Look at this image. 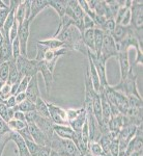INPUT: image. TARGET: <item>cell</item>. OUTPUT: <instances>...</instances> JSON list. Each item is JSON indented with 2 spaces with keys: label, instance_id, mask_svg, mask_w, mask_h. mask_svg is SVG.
Returning a JSON list of instances; mask_svg holds the SVG:
<instances>
[{
  "label": "cell",
  "instance_id": "obj_1",
  "mask_svg": "<svg viewBox=\"0 0 143 156\" xmlns=\"http://www.w3.org/2000/svg\"><path fill=\"white\" fill-rule=\"evenodd\" d=\"M50 148L58 153L60 156H81L72 140H63L58 137L56 134H54L51 138Z\"/></svg>",
  "mask_w": 143,
  "mask_h": 156
},
{
  "label": "cell",
  "instance_id": "obj_2",
  "mask_svg": "<svg viewBox=\"0 0 143 156\" xmlns=\"http://www.w3.org/2000/svg\"><path fill=\"white\" fill-rule=\"evenodd\" d=\"M112 89L117 92L122 93L125 96H135L141 98L137 87V75L133 73V67L130 70L129 74L124 79L120 80V82L117 85L112 87Z\"/></svg>",
  "mask_w": 143,
  "mask_h": 156
},
{
  "label": "cell",
  "instance_id": "obj_3",
  "mask_svg": "<svg viewBox=\"0 0 143 156\" xmlns=\"http://www.w3.org/2000/svg\"><path fill=\"white\" fill-rule=\"evenodd\" d=\"M143 2L142 1H132V5L130 7L131 11V24L130 27L134 31V34L142 39V26H143Z\"/></svg>",
  "mask_w": 143,
  "mask_h": 156
},
{
  "label": "cell",
  "instance_id": "obj_4",
  "mask_svg": "<svg viewBox=\"0 0 143 156\" xmlns=\"http://www.w3.org/2000/svg\"><path fill=\"white\" fill-rule=\"evenodd\" d=\"M17 67L19 72L22 74V76L32 77L34 75L39 74V62L36 59H30L28 57H25L23 55L20 56L16 60Z\"/></svg>",
  "mask_w": 143,
  "mask_h": 156
},
{
  "label": "cell",
  "instance_id": "obj_5",
  "mask_svg": "<svg viewBox=\"0 0 143 156\" xmlns=\"http://www.w3.org/2000/svg\"><path fill=\"white\" fill-rule=\"evenodd\" d=\"M47 106L48 109H49L50 119L55 125H70L66 119V109L51 102H47Z\"/></svg>",
  "mask_w": 143,
  "mask_h": 156
},
{
  "label": "cell",
  "instance_id": "obj_6",
  "mask_svg": "<svg viewBox=\"0 0 143 156\" xmlns=\"http://www.w3.org/2000/svg\"><path fill=\"white\" fill-rule=\"evenodd\" d=\"M117 49H116V43L113 40L110 34H105L104 37V41H103V45H102V50H101V56L104 59L108 60L110 57L115 56L117 57Z\"/></svg>",
  "mask_w": 143,
  "mask_h": 156
},
{
  "label": "cell",
  "instance_id": "obj_7",
  "mask_svg": "<svg viewBox=\"0 0 143 156\" xmlns=\"http://www.w3.org/2000/svg\"><path fill=\"white\" fill-rule=\"evenodd\" d=\"M30 22L27 20L25 21L22 26L19 27L18 32V40L20 43V49H21V55L25 57L27 56V44H28V39L30 36Z\"/></svg>",
  "mask_w": 143,
  "mask_h": 156
},
{
  "label": "cell",
  "instance_id": "obj_8",
  "mask_svg": "<svg viewBox=\"0 0 143 156\" xmlns=\"http://www.w3.org/2000/svg\"><path fill=\"white\" fill-rule=\"evenodd\" d=\"M27 127H28V130L30 132V135H31L33 142L37 145L41 146H46V147H50V144H51V140H49L46 134L39 129V127L36 125V123H28L27 124Z\"/></svg>",
  "mask_w": 143,
  "mask_h": 156
},
{
  "label": "cell",
  "instance_id": "obj_9",
  "mask_svg": "<svg viewBox=\"0 0 143 156\" xmlns=\"http://www.w3.org/2000/svg\"><path fill=\"white\" fill-rule=\"evenodd\" d=\"M30 4H31L30 0H26V1L21 0V3H20V5L18 6V9H16L15 17H16V21L18 22V24H19V27L22 26L25 21H27V20L29 21Z\"/></svg>",
  "mask_w": 143,
  "mask_h": 156
},
{
  "label": "cell",
  "instance_id": "obj_10",
  "mask_svg": "<svg viewBox=\"0 0 143 156\" xmlns=\"http://www.w3.org/2000/svg\"><path fill=\"white\" fill-rule=\"evenodd\" d=\"M39 73H41L43 79L45 82V87H46V94L48 97H50V90H51V84L53 82V72L48 68L46 62H39Z\"/></svg>",
  "mask_w": 143,
  "mask_h": 156
},
{
  "label": "cell",
  "instance_id": "obj_11",
  "mask_svg": "<svg viewBox=\"0 0 143 156\" xmlns=\"http://www.w3.org/2000/svg\"><path fill=\"white\" fill-rule=\"evenodd\" d=\"M26 97L27 99L30 100L31 102L36 103V101L41 97V92H39V79H37V75H34L30 78V81L28 84V87L26 90Z\"/></svg>",
  "mask_w": 143,
  "mask_h": 156
},
{
  "label": "cell",
  "instance_id": "obj_12",
  "mask_svg": "<svg viewBox=\"0 0 143 156\" xmlns=\"http://www.w3.org/2000/svg\"><path fill=\"white\" fill-rule=\"evenodd\" d=\"M34 123H36V126L39 127L45 134H46V136L51 140V138L53 137V135L55 134L54 133V123L50 119H46V118L39 117V115L37 117V119Z\"/></svg>",
  "mask_w": 143,
  "mask_h": 156
},
{
  "label": "cell",
  "instance_id": "obj_13",
  "mask_svg": "<svg viewBox=\"0 0 143 156\" xmlns=\"http://www.w3.org/2000/svg\"><path fill=\"white\" fill-rule=\"evenodd\" d=\"M117 59L119 62L120 68V80L124 79L127 75L129 74L130 70H131L132 66L130 65L129 59V51H120L117 54Z\"/></svg>",
  "mask_w": 143,
  "mask_h": 156
},
{
  "label": "cell",
  "instance_id": "obj_14",
  "mask_svg": "<svg viewBox=\"0 0 143 156\" xmlns=\"http://www.w3.org/2000/svg\"><path fill=\"white\" fill-rule=\"evenodd\" d=\"M30 156H50L51 148L37 145L32 140H25Z\"/></svg>",
  "mask_w": 143,
  "mask_h": 156
},
{
  "label": "cell",
  "instance_id": "obj_15",
  "mask_svg": "<svg viewBox=\"0 0 143 156\" xmlns=\"http://www.w3.org/2000/svg\"><path fill=\"white\" fill-rule=\"evenodd\" d=\"M49 7V1L48 0H33L30 4V17L29 22L31 23L34 19L37 17V15L45 9Z\"/></svg>",
  "mask_w": 143,
  "mask_h": 156
},
{
  "label": "cell",
  "instance_id": "obj_16",
  "mask_svg": "<svg viewBox=\"0 0 143 156\" xmlns=\"http://www.w3.org/2000/svg\"><path fill=\"white\" fill-rule=\"evenodd\" d=\"M88 57V67H87V72H88V75H89V78H90V81H91V84H92V87L95 92L99 93L100 90H101V83H100V78H99V75H97V71L95 69L94 62H92L91 58H90L89 55H87Z\"/></svg>",
  "mask_w": 143,
  "mask_h": 156
},
{
  "label": "cell",
  "instance_id": "obj_17",
  "mask_svg": "<svg viewBox=\"0 0 143 156\" xmlns=\"http://www.w3.org/2000/svg\"><path fill=\"white\" fill-rule=\"evenodd\" d=\"M9 79H7V83L11 85L20 82L21 79L23 78L22 74L19 72L18 67H17V62L14 58L9 59Z\"/></svg>",
  "mask_w": 143,
  "mask_h": 156
},
{
  "label": "cell",
  "instance_id": "obj_18",
  "mask_svg": "<svg viewBox=\"0 0 143 156\" xmlns=\"http://www.w3.org/2000/svg\"><path fill=\"white\" fill-rule=\"evenodd\" d=\"M54 133L60 138L63 140H73L75 131L70 125H55L54 124Z\"/></svg>",
  "mask_w": 143,
  "mask_h": 156
},
{
  "label": "cell",
  "instance_id": "obj_19",
  "mask_svg": "<svg viewBox=\"0 0 143 156\" xmlns=\"http://www.w3.org/2000/svg\"><path fill=\"white\" fill-rule=\"evenodd\" d=\"M131 31H132V28L130 26L124 27L120 24H116L114 30L112 31V34H110V36L113 37L115 43H118L120 41H122L124 37H127L128 36H129Z\"/></svg>",
  "mask_w": 143,
  "mask_h": 156
},
{
  "label": "cell",
  "instance_id": "obj_20",
  "mask_svg": "<svg viewBox=\"0 0 143 156\" xmlns=\"http://www.w3.org/2000/svg\"><path fill=\"white\" fill-rule=\"evenodd\" d=\"M49 7H52L58 14L59 19L66 15L67 7V0H50Z\"/></svg>",
  "mask_w": 143,
  "mask_h": 156
},
{
  "label": "cell",
  "instance_id": "obj_21",
  "mask_svg": "<svg viewBox=\"0 0 143 156\" xmlns=\"http://www.w3.org/2000/svg\"><path fill=\"white\" fill-rule=\"evenodd\" d=\"M82 41L85 44V46L88 48V50L91 53L95 54L94 50V28L92 29H86L82 36Z\"/></svg>",
  "mask_w": 143,
  "mask_h": 156
},
{
  "label": "cell",
  "instance_id": "obj_22",
  "mask_svg": "<svg viewBox=\"0 0 143 156\" xmlns=\"http://www.w3.org/2000/svg\"><path fill=\"white\" fill-rule=\"evenodd\" d=\"M37 44L41 45V46L46 47L47 49H50V50H57L59 48L64 47V43L59 41L58 39H55V37L39 40V41H37Z\"/></svg>",
  "mask_w": 143,
  "mask_h": 156
},
{
  "label": "cell",
  "instance_id": "obj_23",
  "mask_svg": "<svg viewBox=\"0 0 143 156\" xmlns=\"http://www.w3.org/2000/svg\"><path fill=\"white\" fill-rule=\"evenodd\" d=\"M85 122H86V110L82 112L76 119L71 121L69 124H70V126L73 128V130H74L75 132H81Z\"/></svg>",
  "mask_w": 143,
  "mask_h": 156
},
{
  "label": "cell",
  "instance_id": "obj_24",
  "mask_svg": "<svg viewBox=\"0 0 143 156\" xmlns=\"http://www.w3.org/2000/svg\"><path fill=\"white\" fill-rule=\"evenodd\" d=\"M34 104H36V112H37V115H39V117L50 119V114H49V109H48V106H47V102L45 101L42 97H39Z\"/></svg>",
  "mask_w": 143,
  "mask_h": 156
},
{
  "label": "cell",
  "instance_id": "obj_25",
  "mask_svg": "<svg viewBox=\"0 0 143 156\" xmlns=\"http://www.w3.org/2000/svg\"><path fill=\"white\" fill-rule=\"evenodd\" d=\"M104 37H105V32L103 31V30L99 28H94V50H95V54L97 55L101 54Z\"/></svg>",
  "mask_w": 143,
  "mask_h": 156
},
{
  "label": "cell",
  "instance_id": "obj_26",
  "mask_svg": "<svg viewBox=\"0 0 143 156\" xmlns=\"http://www.w3.org/2000/svg\"><path fill=\"white\" fill-rule=\"evenodd\" d=\"M17 109L22 112H24V114H26V112L36 110V104H34L33 102L30 101V100L26 99V100H24L23 102H21L20 104L17 105Z\"/></svg>",
  "mask_w": 143,
  "mask_h": 156
},
{
  "label": "cell",
  "instance_id": "obj_27",
  "mask_svg": "<svg viewBox=\"0 0 143 156\" xmlns=\"http://www.w3.org/2000/svg\"><path fill=\"white\" fill-rule=\"evenodd\" d=\"M7 124H9V128H11L12 131L17 132V131H19V130L23 129V128L27 127V124H28V123L23 122V121H18V120L12 119L11 121H9Z\"/></svg>",
  "mask_w": 143,
  "mask_h": 156
},
{
  "label": "cell",
  "instance_id": "obj_28",
  "mask_svg": "<svg viewBox=\"0 0 143 156\" xmlns=\"http://www.w3.org/2000/svg\"><path fill=\"white\" fill-rule=\"evenodd\" d=\"M88 149H89V152L94 156H97V155H101V154H104L105 153L99 142H90L89 146H88Z\"/></svg>",
  "mask_w": 143,
  "mask_h": 156
},
{
  "label": "cell",
  "instance_id": "obj_29",
  "mask_svg": "<svg viewBox=\"0 0 143 156\" xmlns=\"http://www.w3.org/2000/svg\"><path fill=\"white\" fill-rule=\"evenodd\" d=\"M66 119H67V122H71L74 119H76V118L81 114L82 112H84L85 110V107L82 106L80 108H76V109H74V108H70V109H66Z\"/></svg>",
  "mask_w": 143,
  "mask_h": 156
},
{
  "label": "cell",
  "instance_id": "obj_30",
  "mask_svg": "<svg viewBox=\"0 0 143 156\" xmlns=\"http://www.w3.org/2000/svg\"><path fill=\"white\" fill-rule=\"evenodd\" d=\"M129 107L131 108H142V98L135 96H127Z\"/></svg>",
  "mask_w": 143,
  "mask_h": 156
},
{
  "label": "cell",
  "instance_id": "obj_31",
  "mask_svg": "<svg viewBox=\"0 0 143 156\" xmlns=\"http://www.w3.org/2000/svg\"><path fill=\"white\" fill-rule=\"evenodd\" d=\"M9 62H2L0 66V80L4 82H7L9 79Z\"/></svg>",
  "mask_w": 143,
  "mask_h": 156
},
{
  "label": "cell",
  "instance_id": "obj_32",
  "mask_svg": "<svg viewBox=\"0 0 143 156\" xmlns=\"http://www.w3.org/2000/svg\"><path fill=\"white\" fill-rule=\"evenodd\" d=\"M115 26H116V23H115L114 19H107V21L105 22L104 26L102 27L101 30H103L106 34H111L115 28Z\"/></svg>",
  "mask_w": 143,
  "mask_h": 156
},
{
  "label": "cell",
  "instance_id": "obj_33",
  "mask_svg": "<svg viewBox=\"0 0 143 156\" xmlns=\"http://www.w3.org/2000/svg\"><path fill=\"white\" fill-rule=\"evenodd\" d=\"M12 58L17 60V58L21 55V49H20V43L18 37H16L12 43Z\"/></svg>",
  "mask_w": 143,
  "mask_h": 156
},
{
  "label": "cell",
  "instance_id": "obj_34",
  "mask_svg": "<svg viewBox=\"0 0 143 156\" xmlns=\"http://www.w3.org/2000/svg\"><path fill=\"white\" fill-rule=\"evenodd\" d=\"M30 78L31 77H28V76H24L22 78L21 81H20V83H19V87H18V90H17L16 94L26 92L27 87H28V84H29V81H30Z\"/></svg>",
  "mask_w": 143,
  "mask_h": 156
},
{
  "label": "cell",
  "instance_id": "obj_35",
  "mask_svg": "<svg viewBox=\"0 0 143 156\" xmlns=\"http://www.w3.org/2000/svg\"><path fill=\"white\" fill-rule=\"evenodd\" d=\"M11 96H12V85L6 82V83L2 87V89L0 90V97L3 100H5Z\"/></svg>",
  "mask_w": 143,
  "mask_h": 156
},
{
  "label": "cell",
  "instance_id": "obj_36",
  "mask_svg": "<svg viewBox=\"0 0 143 156\" xmlns=\"http://www.w3.org/2000/svg\"><path fill=\"white\" fill-rule=\"evenodd\" d=\"M18 32H19V24L17 21L14 22V24H12V26L11 27V29H9V42L12 43L16 37H18Z\"/></svg>",
  "mask_w": 143,
  "mask_h": 156
},
{
  "label": "cell",
  "instance_id": "obj_37",
  "mask_svg": "<svg viewBox=\"0 0 143 156\" xmlns=\"http://www.w3.org/2000/svg\"><path fill=\"white\" fill-rule=\"evenodd\" d=\"M9 132H12V130L9 126V124H7V122H5L3 119L0 118V136H2V135H4V134H7V133H9Z\"/></svg>",
  "mask_w": 143,
  "mask_h": 156
},
{
  "label": "cell",
  "instance_id": "obj_38",
  "mask_svg": "<svg viewBox=\"0 0 143 156\" xmlns=\"http://www.w3.org/2000/svg\"><path fill=\"white\" fill-rule=\"evenodd\" d=\"M7 110L9 108L5 105V103L3 102H0V118L3 119L5 122H9V115H7Z\"/></svg>",
  "mask_w": 143,
  "mask_h": 156
},
{
  "label": "cell",
  "instance_id": "obj_39",
  "mask_svg": "<svg viewBox=\"0 0 143 156\" xmlns=\"http://www.w3.org/2000/svg\"><path fill=\"white\" fill-rule=\"evenodd\" d=\"M83 25H84V29L85 30L95 28L94 20L90 18L89 16H87V15H84V17H83Z\"/></svg>",
  "mask_w": 143,
  "mask_h": 156
},
{
  "label": "cell",
  "instance_id": "obj_40",
  "mask_svg": "<svg viewBox=\"0 0 143 156\" xmlns=\"http://www.w3.org/2000/svg\"><path fill=\"white\" fill-rule=\"evenodd\" d=\"M47 48L44 46H41V45L37 44V52H36V57L34 59L37 60V62H43L44 60V56L45 53H46Z\"/></svg>",
  "mask_w": 143,
  "mask_h": 156
},
{
  "label": "cell",
  "instance_id": "obj_41",
  "mask_svg": "<svg viewBox=\"0 0 143 156\" xmlns=\"http://www.w3.org/2000/svg\"><path fill=\"white\" fill-rule=\"evenodd\" d=\"M119 24L122 25V26H124V27L130 26V24H131V11H130V9L125 12L124 16L122 17V19H121V21H120Z\"/></svg>",
  "mask_w": 143,
  "mask_h": 156
},
{
  "label": "cell",
  "instance_id": "obj_42",
  "mask_svg": "<svg viewBox=\"0 0 143 156\" xmlns=\"http://www.w3.org/2000/svg\"><path fill=\"white\" fill-rule=\"evenodd\" d=\"M37 117H39V115H37V112L36 110L26 112V114H25V121H26L27 123H34L36 121Z\"/></svg>",
  "mask_w": 143,
  "mask_h": 156
},
{
  "label": "cell",
  "instance_id": "obj_43",
  "mask_svg": "<svg viewBox=\"0 0 143 156\" xmlns=\"http://www.w3.org/2000/svg\"><path fill=\"white\" fill-rule=\"evenodd\" d=\"M17 132H18L19 134L21 135V136L23 137L25 140H32V142H33V140H32L31 135H30V132H29V130H28V127H25V128H23V129L19 130V131H17Z\"/></svg>",
  "mask_w": 143,
  "mask_h": 156
},
{
  "label": "cell",
  "instance_id": "obj_44",
  "mask_svg": "<svg viewBox=\"0 0 143 156\" xmlns=\"http://www.w3.org/2000/svg\"><path fill=\"white\" fill-rule=\"evenodd\" d=\"M9 14V9H0V29H2L4 25V22Z\"/></svg>",
  "mask_w": 143,
  "mask_h": 156
},
{
  "label": "cell",
  "instance_id": "obj_45",
  "mask_svg": "<svg viewBox=\"0 0 143 156\" xmlns=\"http://www.w3.org/2000/svg\"><path fill=\"white\" fill-rule=\"evenodd\" d=\"M4 103H5V105L7 106V108H12V107H16L17 105V101H16V98L15 96H11L9 97L7 99L4 100Z\"/></svg>",
  "mask_w": 143,
  "mask_h": 156
},
{
  "label": "cell",
  "instance_id": "obj_46",
  "mask_svg": "<svg viewBox=\"0 0 143 156\" xmlns=\"http://www.w3.org/2000/svg\"><path fill=\"white\" fill-rule=\"evenodd\" d=\"M143 62V53L142 50H137L136 51V59L134 62V65H141Z\"/></svg>",
  "mask_w": 143,
  "mask_h": 156
},
{
  "label": "cell",
  "instance_id": "obj_47",
  "mask_svg": "<svg viewBox=\"0 0 143 156\" xmlns=\"http://www.w3.org/2000/svg\"><path fill=\"white\" fill-rule=\"evenodd\" d=\"M15 98H16L17 104H20L21 102H23L24 100H26V99H27L26 93H18V94L15 95Z\"/></svg>",
  "mask_w": 143,
  "mask_h": 156
},
{
  "label": "cell",
  "instance_id": "obj_48",
  "mask_svg": "<svg viewBox=\"0 0 143 156\" xmlns=\"http://www.w3.org/2000/svg\"><path fill=\"white\" fill-rule=\"evenodd\" d=\"M15 120H18V121H23V122H26L25 121V114L22 112H20V110H17L16 112H15V117H14Z\"/></svg>",
  "mask_w": 143,
  "mask_h": 156
},
{
  "label": "cell",
  "instance_id": "obj_49",
  "mask_svg": "<svg viewBox=\"0 0 143 156\" xmlns=\"http://www.w3.org/2000/svg\"><path fill=\"white\" fill-rule=\"evenodd\" d=\"M0 9H9V1L0 0Z\"/></svg>",
  "mask_w": 143,
  "mask_h": 156
},
{
  "label": "cell",
  "instance_id": "obj_50",
  "mask_svg": "<svg viewBox=\"0 0 143 156\" xmlns=\"http://www.w3.org/2000/svg\"><path fill=\"white\" fill-rule=\"evenodd\" d=\"M97 3V0H91V1H87V4H88L89 9H91V11H94Z\"/></svg>",
  "mask_w": 143,
  "mask_h": 156
},
{
  "label": "cell",
  "instance_id": "obj_51",
  "mask_svg": "<svg viewBox=\"0 0 143 156\" xmlns=\"http://www.w3.org/2000/svg\"><path fill=\"white\" fill-rule=\"evenodd\" d=\"M5 39H4V36H3V34H2V31L0 30V48H1L2 46H3V44L5 43Z\"/></svg>",
  "mask_w": 143,
  "mask_h": 156
},
{
  "label": "cell",
  "instance_id": "obj_52",
  "mask_svg": "<svg viewBox=\"0 0 143 156\" xmlns=\"http://www.w3.org/2000/svg\"><path fill=\"white\" fill-rule=\"evenodd\" d=\"M129 156H142V151H133Z\"/></svg>",
  "mask_w": 143,
  "mask_h": 156
},
{
  "label": "cell",
  "instance_id": "obj_53",
  "mask_svg": "<svg viewBox=\"0 0 143 156\" xmlns=\"http://www.w3.org/2000/svg\"><path fill=\"white\" fill-rule=\"evenodd\" d=\"M50 156H60V155L57 152H55L54 150H51V152H50Z\"/></svg>",
  "mask_w": 143,
  "mask_h": 156
},
{
  "label": "cell",
  "instance_id": "obj_54",
  "mask_svg": "<svg viewBox=\"0 0 143 156\" xmlns=\"http://www.w3.org/2000/svg\"><path fill=\"white\" fill-rule=\"evenodd\" d=\"M6 82H4V81H2V80H0V90L2 89V87H3L4 84H5Z\"/></svg>",
  "mask_w": 143,
  "mask_h": 156
},
{
  "label": "cell",
  "instance_id": "obj_55",
  "mask_svg": "<svg viewBox=\"0 0 143 156\" xmlns=\"http://www.w3.org/2000/svg\"><path fill=\"white\" fill-rule=\"evenodd\" d=\"M81 156H94V155H92V154H91V153H90V152H89V151H88V152H87V153H85V154H83V155H81Z\"/></svg>",
  "mask_w": 143,
  "mask_h": 156
},
{
  "label": "cell",
  "instance_id": "obj_56",
  "mask_svg": "<svg viewBox=\"0 0 143 156\" xmlns=\"http://www.w3.org/2000/svg\"><path fill=\"white\" fill-rule=\"evenodd\" d=\"M1 64H2V62H0V66H1Z\"/></svg>",
  "mask_w": 143,
  "mask_h": 156
}]
</instances>
